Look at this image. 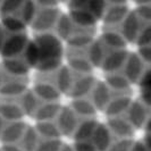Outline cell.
I'll use <instances>...</instances> for the list:
<instances>
[{
  "label": "cell",
  "mask_w": 151,
  "mask_h": 151,
  "mask_svg": "<svg viewBox=\"0 0 151 151\" xmlns=\"http://www.w3.org/2000/svg\"><path fill=\"white\" fill-rule=\"evenodd\" d=\"M23 2L24 1H17V0L1 1V4H0V17L18 15Z\"/></svg>",
  "instance_id": "38"
},
{
  "label": "cell",
  "mask_w": 151,
  "mask_h": 151,
  "mask_svg": "<svg viewBox=\"0 0 151 151\" xmlns=\"http://www.w3.org/2000/svg\"><path fill=\"white\" fill-rule=\"evenodd\" d=\"M133 144V139H117L113 142L108 151H131Z\"/></svg>",
  "instance_id": "41"
},
{
  "label": "cell",
  "mask_w": 151,
  "mask_h": 151,
  "mask_svg": "<svg viewBox=\"0 0 151 151\" xmlns=\"http://www.w3.org/2000/svg\"><path fill=\"white\" fill-rule=\"evenodd\" d=\"M8 32L5 29H4V26L0 24V51H1V49H2V47L5 45V42H6V40L8 38Z\"/></svg>",
  "instance_id": "48"
},
{
  "label": "cell",
  "mask_w": 151,
  "mask_h": 151,
  "mask_svg": "<svg viewBox=\"0 0 151 151\" xmlns=\"http://www.w3.org/2000/svg\"><path fill=\"white\" fill-rule=\"evenodd\" d=\"M56 30V35L60 39L61 41H67L68 39L70 38L75 31V25L73 24L72 19L69 18L68 14H63L61 13L60 17L58 19V22L55 26Z\"/></svg>",
  "instance_id": "32"
},
{
  "label": "cell",
  "mask_w": 151,
  "mask_h": 151,
  "mask_svg": "<svg viewBox=\"0 0 151 151\" xmlns=\"http://www.w3.org/2000/svg\"><path fill=\"white\" fill-rule=\"evenodd\" d=\"M5 80H6V75H5V73H4V70L1 69V67H0V86L4 84V82H5Z\"/></svg>",
  "instance_id": "52"
},
{
  "label": "cell",
  "mask_w": 151,
  "mask_h": 151,
  "mask_svg": "<svg viewBox=\"0 0 151 151\" xmlns=\"http://www.w3.org/2000/svg\"><path fill=\"white\" fill-rule=\"evenodd\" d=\"M140 101L147 108H151V90H141Z\"/></svg>",
  "instance_id": "46"
},
{
  "label": "cell",
  "mask_w": 151,
  "mask_h": 151,
  "mask_svg": "<svg viewBox=\"0 0 151 151\" xmlns=\"http://www.w3.org/2000/svg\"><path fill=\"white\" fill-rule=\"evenodd\" d=\"M38 12L31 24L33 31L39 33H47L55 30V26L61 15L56 1H35Z\"/></svg>",
  "instance_id": "2"
},
{
  "label": "cell",
  "mask_w": 151,
  "mask_h": 151,
  "mask_svg": "<svg viewBox=\"0 0 151 151\" xmlns=\"http://www.w3.org/2000/svg\"><path fill=\"white\" fill-rule=\"evenodd\" d=\"M33 93L41 102H56L59 101L61 93L55 85L52 80L40 78L33 85Z\"/></svg>",
  "instance_id": "6"
},
{
  "label": "cell",
  "mask_w": 151,
  "mask_h": 151,
  "mask_svg": "<svg viewBox=\"0 0 151 151\" xmlns=\"http://www.w3.org/2000/svg\"><path fill=\"white\" fill-rule=\"evenodd\" d=\"M69 12L68 16L72 19L73 24L75 25V27L80 29H96V25L98 19L91 14L90 12H88L86 9L82 7H77V6H70L68 5Z\"/></svg>",
  "instance_id": "16"
},
{
  "label": "cell",
  "mask_w": 151,
  "mask_h": 151,
  "mask_svg": "<svg viewBox=\"0 0 151 151\" xmlns=\"http://www.w3.org/2000/svg\"><path fill=\"white\" fill-rule=\"evenodd\" d=\"M67 67L75 75L91 74L93 69V66L86 57V51L73 50L69 48L67 49Z\"/></svg>",
  "instance_id": "5"
},
{
  "label": "cell",
  "mask_w": 151,
  "mask_h": 151,
  "mask_svg": "<svg viewBox=\"0 0 151 151\" xmlns=\"http://www.w3.org/2000/svg\"><path fill=\"white\" fill-rule=\"evenodd\" d=\"M137 17L142 21V23L150 24L151 23V4L144 2V4H139L137 7L134 9Z\"/></svg>",
  "instance_id": "40"
},
{
  "label": "cell",
  "mask_w": 151,
  "mask_h": 151,
  "mask_svg": "<svg viewBox=\"0 0 151 151\" xmlns=\"http://www.w3.org/2000/svg\"><path fill=\"white\" fill-rule=\"evenodd\" d=\"M100 40L108 50L126 49V40L122 35L121 31H117L116 29H105Z\"/></svg>",
  "instance_id": "25"
},
{
  "label": "cell",
  "mask_w": 151,
  "mask_h": 151,
  "mask_svg": "<svg viewBox=\"0 0 151 151\" xmlns=\"http://www.w3.org/2000/svg\"><path fill=\"white\" fill-rule=\"evenodd\" d=\"M132 104V99L129 93L126 94H113V98L109 101L108 106L104 110L108 118L124 116Z\"/></svg>",
  "instance_id": "19"
},
{
  "label": "cell",
  "mask_w": 151,
  "mask_h": 151,
  "mask_svg": "<svg viewBox=\"0 0 151 151\" xmlns=\"http://www.w3.org/2000/svg\"><path fill=\"white\" fill-rule=\"evenodd\" d=\"M23 59L27 64V66L30 68H35L38 67L39 63H40V52H39V48L37 42L33 40H30L29 43L26 45L25 50L22 55Z\"/></svg>",
  "instance_id": "34"
},
{
  "label": "cell",
  "mask_w": 151,
  "mask_h": 151,
  "mask_svg": "<svg viewBox=\"0 0 151 151\" xmlns=\"http://www.w3.org/2000/svg\"><path fill=\"white\" fill-rule=\"evenodd\" d=\"M113 98V92L107 86L104 81H97L93 90L90 94L91 101L96 106L97 110H105L109 101Z\"/></svg>",
  "instance_id": "20"
},
{
  "label": "cell",
  "mask_w": 151,
  "mask_h": 151,
  "mask_svg": "<svg viewBox=\"0 0 151 151\" xmlns=\"http://www.w3.org/2000/svg\"><path fill=\"white\" fill-rule=\"evenodd\" d=\"M29 38L26 32L23 33H15L9 34L5 45L2 47L0 55L2 59L6 58H15V57H22L23 52L29 43Z\"/></svg>",
  "instance_id": "3"
},
{
  "label": "cell",
  "mask_w": 151,
  "mask_h": 151,
  "mask_svg": "<svg viewBox=\"0 0 151 151\" xmlns=\"http://www.w3.org/2000/svg\"><path fill=\"white\" fill-rule=\"evenodd\" d=\"M99 122L96 118H84L80 119L75 133L73 135L74 142L78 141H91L94 131L98 126Z\"/></svg>",
  "instance_id": "28"
},
{
  "label": "cell",
  "mask_w": 151,
  "mask_h": 151,
  "mask_svg": "<svg viewBox=\"0 0 151 151\" xmlns=\"http://www.w3.org/2000/svg\"><path fill=\"white\" fill-rule=\"evenodd\" d=\"M131 151H148V149H147V147L144 145L143 142L136 141V142H134V144H133Z\"/></svg>",
  "instance_id": "49"
},
{
  "label": "cell",
  "mask_w": 151,
  "mask_h": 151,
  "mask_svg": "<svg viewBox=\"0 0 151 151\" xmlns=\"http://www.w3.org/2000/svg\"><path fill=\"white\" fill-rule=\"evenodd\" d=\"M0 24L7 31L8 34L23 33V32H25V29H26V25L23 23L22 19L18 17V15L4 16V17H1Z\"/></svg>",
  "instance_id": "35"
},
{
  "label": "cell",
  "mask_w": 151,
  "mask_h": 151,
  "mask_svg": "<svg viewBox=\"0 0 151 151\" xmlns=\"http://www.w3.org/2000/svg\"><path fill=\"white\" fill-rule=\"evenodd\" d=\"M74 78H75V74L67 67V65H63L53 74L52 81L61 94L63 93H67L68 94V92H69L72 85H73Z\"/></svg>",
  "instance_id": "26"
},
{
  "label": "cell",
  "mask_w": 151,
  "mask_h": 151,
  "mask_svg": "<svg viewBox=\"0 0 151 151\" xmlns=\"http://www.w3.org/2000/svg\"><path fill=\"white\" fill-rule=\"evenodd\" d=\"M144 70H145L144 63L140 58V56L134 52L129 53V57L126 59L122 73L129 80V83H139L140 78L143 75Z\"/></svg>",
  "instance_id": "12"
},
{
  "label": "cell",
  "mask_w": 151,
  "mask_h": 151,
  "mask_svg": "<svg viewBox=\"0 0 151 151\" xmlns=\"http://www.w3.org/2000/svg\"><path fill=\"white\" fill-rule=\"evenodd\" d=\"M35 131L38 132L41 140H52V139H60L61 133L56 122H37Z\"/></svg>",
  "instance_id": "31"
},
{
  "label": "cell",
  "mask_w": 151,
  "mask_h": 151,
  "mask_svg": "<svg viewBox=\"0 0 151 151\" xmlns=\"http://www.w3.org/2000/svg\"><path fill=\"white\" fill-rule=\"evenodd\" d=\"M69 107L77 115V117L80 119L96 118V115H97V111H98L90 98L72 99Z\"/></svg>",
  "instance_id": "23"
},
{
  "label": "cell",
  "mask_w": 151,
  "mask_h": 151,
  "mask_svg": "<svg viewBox=\"0 0 151 151\" xmlns=\"http://www.w3.org/2000/svg\"><path fill=\"white\" fill-rule=\"evenodd\" d=\"M125 117L134 129H141L144 127L149 115L147 111V107L141 101H132L131 106L125 114Z\"/></svg>",
  "instance_id": "21"
},
{
  "label": "cell",
  "mask_w": 151,
  "mask_h": 151,
  "mask_svg": "<svg viewBox=\"0 0 151 151\" xmlns=\"http://www.w3.org/2000/svg\"><path fill=\"white\" fill-rule=\"evenodd\" d=\"M5 126H6V122L4 121V118L0 116V135H1L2 131H4V129H5Z\"/></svg>",
  "instance_id": "53"
},
{
  "label": "cell",
  "mask_w": 151,
  "mask_h": 151,
  "mask_svg": "<svg viewBox=\"0 0 151 151\" xmlns=\"http://www.w3.org/2000/svg\"><path fill=\"white\" fill-rule=\"evenodd\" d=\"M0 151H1V150H0Z\"/></svg>",
  "instance_id": "55"
},
{
  "label": "cell",
  "mask_w": 151,
  "mask_h": 151,
  "mask_svg": "<svg viewBox=\"0 0 151 151\" xmlns=\"http://www.w3.org/2000/svg\"><path fill=\"white\" fill-rule=\"evenodd\" d=\"M113 136L114 135L107 127L106 124L99 123L93 135L91 137V142L94 144V147L98 149V151H108L114 142Z\"/></svg>",
  "instance_id": "24"
},
{
  "label": "cell",
  "mask_w": 151,
  "mask_h": 151,
  "mask_svg": "<svg viewBox=\"0 0 151 151\" xmlns=\"http://www.w3.org/2000/svg\"><path fill=\"white\" fill-rule=\"evenodd\" d=\"M129 13V7L125 2H108L106 13L102 17L105 29H116V26L122 25Z\"/></svg>",
  "instance_id": "4"
},
{
  "label": "cell",
  "mask_w": 151,
  "mask_h": 151,
  "mask_svg": "<svg viewBox=\"0 0 151 151\" xmlns=\"http://www.w3.org/2000/svg\"><path fill=\"white\" fill-rule=\"evenodd\" d=\"M127 57H129V52L126 49L108 50L106 57H105V60L101 65V69L106 74L122 72Z\"/></svg>",
  "instance_id": "11"
},
{
  "label": "cell",
  "mask_w": 151,
  "mask_h": 151,
  "mask_svg": "<svg viewBox=\"0 0 151 151\" xmlns=\"http://www.w3.org/2000/svg\"><path fill=\"white\" fill-rule=\"evenodd\" d=\"M41 104V101L37 98V96L33 93V91H27L19 98V105L22 108L23 113L25 116H34V114L37 111Z\"/></svg>",
  "instance_id": "33"
},
{
  "label": "cell",
  "mask_w": 151,
  "mask_h": 151,
  "mask_svg": "<svg viewBox=\"0 0 151 151\" xmlns=\"http://www.w3.org/2000/svg\"><path fill=\"white\" fill-rule=\"evenodd\" d=\"M39 142H40V136L38 132L34 127L29 126L18 144L22 147L24 151H35L37 147L39 145Z\"/></svg>",
  "instance_id": "36"
},
{
  "label": "cell",
  "mask_w": 151,
  "mask_h": 151,
  "mask_svg": "<svg viewBox=\"0 0 151 151\" xmlns=\"http://www.w3.org/2000/svg\"><path fill=\"white\" fill-rule=\"evenodd\" d=\"M70 6H77L86 9L90 12L92 15L97 19H102V17L106 13V9L108 7L107 1H99V0H88V1H70L68 2Z\"/></svg>",
  "instance_id": "30"
},
{
  "label": "cell",
  "mask_w": 151,
  "mask_h": 151,
  "mask_svg": "<svg viewBox=\"0 0 151 151\" xmlns=\"http://www.w3.org/2000/svg\"><path fill=\"white\" fill-rule=\"evenodd\" d=\"M107 52H108V49L101 42V40L94 39V41L86 49V57L93 67H101Z\"/></svg>",
  "instance_id": "29"
},
{
  "label": "cell",
  "mask_w": 151,
  "mask_h": 151,
  "mask_svg": "<svg viewBox=\"0 0 151 151\" xmlns=\"http://www.w3.org/2000/svg\"><path fill=\"white\" fill-rule=\"evenodd\" d=\"M27 91L29 90H27V80L26 78H13V77L6 76L4 84L0 86V98H21Z\"/></svg>",
  "instance_id": "9"
},
{
  "label": "cell",
  "mask_w": 151,
  "mask_h": 151,
  "mask_svg": "<svg viewBox=\"0 0 151 151\" xmlns=\"http://www.w3.org/2000/svg\"><path fill=\"white\" fill-rule=\"evenodd\" d=\"M137 55L140 58L143 60V63H148L151 65V45H145V47H140Z\"/></svg>",
  "instance_id": "45"
},
{
  "label": "cell",
  "mask_w": 151,
  "mask_h": 151,
  "mask_svg": "<svg viewBox=\"0 0 151 151\" xmlns=\"http://www.w3.org/2000/svg\"><path fill=\"white\" fill-rule=\"evenodd\" d=\"M141 90H151V67L145 69L142 77L139 81Z\"/></svg>",
  "instance_id": "43"
},
{
  "label": "cell",
  "mask_w": 151,
  "mask_h": 151,
  "mask_svg": "<svg viewBox=\"0 0 151 151\" xmlns=\"http://www.w3.org/2000/svg\"><path fill=\"white\" fill-rule=\"evenodd\" d=\"M143 27L142 21L137 17L134 10L129 12L121 25V33L126 42H136L139 34Z\"/></svg>",
  "instance_id": "10"
},
{
  "label": "cell",
  "mask_w": 151,
  "mask_h": 151,
  "mask_svg": "<svg viewBox=\"0 0 151 151\" xmlns=\"http://www.w3.org/2000/svg\"><path fill=\"white\" fill-rule=\"evenodd\" d=\"M34 41L40 52V63L37 70L42 75L55 74L63 66V41L52 32L39 33L35 35Z\"/></svg>",
  "instance_id": "1"
},
{
  "label": "cell",
  "mask_w": 151,
  "mask_h": 151,
  "mask_svg": "<svg viewBox=\"0 0 151 151\" xmlns=\"http://www.w3.org/2000/svg\"><path fill=\"white\" fill-rule=\"evenodd\" d=\"M1 69L7 77L13 78H26L31 68L23 59V57L6 58L1 61Z\"/></svg>",
  "instance_id": "13"
},
{
  "label": "cell",
  "mask_w": 151,
  "mask_h": 151,
  "mask_svg": "<svg viewBox=\"0 0 151 151\" xmlns=\"http://www.w3.org/2000/svg\"><path fill=\"white\" fill-rule=\"evenodd\" d=\"M135 43L139 45V48L145 47V45H151V23L143 25Z\"/></svg>",
  "instance_id": "42"
},
{
  "label": "cell",
  "mask_w": 151,
  "mask_h": 151,
  "mask_svg": "<svg viewBox=\"0 0 151 151\" xmlns=\"http://www.w3.org/2000/svg\"><path fill=\"white\" fill-rule=\"evenodd\" d=\"M96 83H97V78L92 74L75 75L73 85L68 92V96L72 99L88 98V96L91 94Z\"/></svg>",
  "instance_id": "8"
},
{
  "label": "cell",
  "mask_w": 151,
  "mask_h": 151,
  "mask_svg": "<svg viewBox=\"0 0 151 151\" xmlns=\"http://www.w3.org/2000/svg\"><path fill=\"white\" fill-rule=\"evenodd\" d=\"M143 143H144V145L147 147L148 151H151V133H145Z\"/></svg>",
  "instance_id": "50"
},
{
  "label": "cell",
  "mask_w": 151,
  "mask_h": 151,
  "mask_svg": "<svg viewBox=\"0 0 151 151\" xmlns=\"http://www.w3.org/2000/svg\"><path fill=\"white\" fill-rule=\"evenodd\" d=\"M0 116L6 123H10L23 121V117L25 115L21 108L19 101H17L16 99L0 98Z\"/></svg>",
  "instance_id": "18"
},
{
  "label": "cell",
  "mask_w": 151,
  "mask_h": 151,
  "mask_svg": "<svg viewBox=\"0 0 151 151\" xmlns=\"http://www.w3.org/2000/svg\"><path fill=\"white\" fill-rule=\"evenodd\" d=\"M80 123V118L69 106H64L61 108L60 113L56 118V124L60 131L61 136H72L74 135L77 125Z\"/></svg>",
  "instance_id": "7"
},
{
  "label": "cell",
  "mask_w": 151,
  "mask_h": 151,
  "mask_svg": "<svg viewBox=\"0 0 151 151\" xmlns=\"http://www.w3.org/2000/svg\"><path fill=\"white\" fill-rule=\"evenodd\" d=\"M106 125L111 134L117 139H132L135 131L125 116L110 117L107 119Z\"/></svg>",
  "instance_id": "17"
},
{
  "label": "cell",
  "mask_w": 151,
  "mask_h": 151,
  "mask_svg": "<svg viewBox=\"0 0 151 151\" xmlns=\"http://www.w3.org/2000/svg\"><path fill=\"white\" fill-rule=\"evenodd\" d=\"M94 32L96 29H80L75 27L73 35L66 41L68 48L73 50H82L86 51V49L94 41Z\"/></svg>",
  "instance_id": "14"
},
{
  "label": "cell",
  "mask_w": 151,
  "mask_h": 151,
  "mask_svg": "<svg viewBox=\"0 0 151 151\" xmlns=\"http://www.w3.org/2000/svg\"><path fill=\"white\" fill-rule=\"evenodd\" d=\"M75 151H98V149L94 147V144L91 141H78L74 142L73 145Z\"/></svg>",
  "instance_id": "44"
},
{
  "label": "cell",
  "mask_w": 151,
  "mask_h": 151,
  "mask_svg": "<svg viewBox=\"0 0 151 151\" xmlns=\"http://www.w3.org/2000/svg\"><path fill=\"white\" fill-rule=\"evenodd\" d=\"M1 151H24L22 149V147L18 143L16 144H2L1 147Z\"/></svg>",
  "instance_id": "47"
},
{
  "label": "cell",
  "mask_w": 151,
  "mask_h": 151,
  "mask_svg": "<svg viewBox=\"0 0 151 151\" xmlns=\"http://www.w3.org/2000/svg\"><path fill=\"white\" fill-rule=\"evenodd\" d=\"M63 145H64V143H63L61 139L40 140L35 151H60Z\"/></svg>",
  "instance_id": "39"
},
{
  "label": "cell",
  "mask_w": 151,
  "mask_h": 151,
  "mask_svg": "<svg viewBox=\"0 0 151 151\" xmlns=\"http://www.w3.org/2000/svg\"><path fill=\"white\" fill-rule=\"evenodd\" d=\"M144 129H145V133H151V115H149L147 123L144 125Z\"/></svg>",
  "instance_id": "51"
},
{
  "label": "cell",
  "mask_w": 151,
  "mask_h": 151,
  "mask_svg": "<svg viewBox=\"0 0 151 151\" xmlns=\"http://www.w3.org/2000/svg\"><path fill=\"white\" fill-rule=\"evenodd\" d=\"M105 83L110 89L113 94H126L131 88L129 81L124 76L122 72L109 73L105 75Z\"/></svg>",
  "instance_id": "22"
},
{
  "label": "cell",
  "mask_w": 151,
  "mask_h": 151,
  "mask_svg": "<svg viewBox=\"0 0 151 151\" xmlns=\"http://www.w3.org/2000/svg\"><path fill=\"white\" fill-rule=\"evenodd\" d=\"M38 12L37 2L34 1H24L18 13V17L23 21L25 25H31Z\"/></svg>",
  "instance_id": "37"
},
{
  "label": "cell",
  "mask_w": 151,
  "mask_h": 151,
  "mask_svg": "<svg viewBox=\"0 0 151 151\" xmlns=\"http://www.w3.org/2000/svg\"><path fill=\"white\" fill-rule=\"evenodd\" d=\"M60 151H75V150H74L73 147H70V145H68V144H64Z\"/></svg>",
  "instance_id": "54"
},
{
  "label": "cell",
  "mask_w": 151,
  "mask_h": 151,
  "mask_svg": "<svg viewBox=\"0 0 151 151\" xmlns=\"http://www.w3.org/2000/svg\"><path fill=\"white\" fill-rule=\"evenodd\" d=\"M27 127V124L24 121L6 123V126L0 135V141L2 142V144L19 143Z\"/></svg>",
  "instance_id": "15"
},
{
  "label": "cell",
  "mask_w": 151,
  "mask_h": 151,
  "mask_svg": "<svg viewBox=\"0 0 151 151\" xmlns=\"http://www.w3.org/2000/svg\"><path fill=\"white\" fill-rule=\"evenodd\" d=\"M63 106L59 101L56 102H41L33 118L37 122H50L57 118Z\"/></svg>",
  "instance_id": "27"
}]
</instances>
